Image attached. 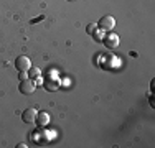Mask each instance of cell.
<instances>
[{
    "label": "cell",
    "instance_id": "ba28073f",
    "mask_svg": "<svg viewBox=\"0 0 155 148\" xmlns=\"http://www.w3.org/2000/svg\"><path fill=\"white\" fill-rule=\"evenodd\" d=\"M35 122L40 125V127H45V125H48V122H50V114L48 112H38Z\"/></svg>",
    "mask_w": 155,
    "mask_h": 148
},
{
    "label": "cell",
    "instance_id": "4fadbf2b",
    "mask_svg": "<svg viewBox=\"0 0 155 148\" xmlns=\"http://www.w3.org/2000/svg\"><path fill=\"white\" fill-rule=\"evenodd\" d=\"M33 82H35V86H41V84H43V77H41V74H40L38 77H35V81H33Z\"/></svg>",
    "mask_w": 155,
    "mask_h": 148
},
{
    "label": "cell",
    "instance_id": "8fae6325",
    "mask_svg": "<svg viewBox=\"0 0 155 148\" xmlns=\"http://www.w3.org/2000/svg\"><path fill=\"white\" fill-rule=\"evenodd\" d=\"M96 30H97V23H89L86 27V33H87V35H93Z\"/></svg>",
    "mask_w": 155,
    "mask_h": 148
},
{
    "label": "cell",
    "instance_id": "7a4b0ae2",
    "mask_svg": "<svg viewBox=\"0 0 155 148\" xmlns=\"http://www.w3.org/2000/svg\"><path fill=\"white\" fill-rule=\"evenodd\" d=\"M101 43H104L106 48H109V50H116V48L119 46V43H120V38H119V35H116V33L107 31L104 35V38H102Z\"/></svg>",
    "mask_w": 155,
    "mask_h": 148
},
{
    "label": "cell",
    "instance_id": "52a82bcc",
    "mask_svg": "<svg viewBox=\"0 0 155 148\" xmlns=\"http://www.w3.org/2000/svg\"><path fill=\"white\" fill-rule=\"evenodd\" d=\"M43 86H45L46 91L53 92V91H56V89L60 87V81H58V79H51V77H48V79L43 81Z\"/></svg>",
    "mask_w": 155,
    "mask_h": 148
},
{
    "label": "cell",
    "instance_id": "8992f818",
    "mask_svg": "<svg viewBox=\"0 0 155 148\" xmlns=\"http://www.w3.org/2000/svg\"><path fill=\"white\" fill-rule=\"evenodd\" d=\"M120 66V59L112 56V54H107L104 56V63H102V68H107V69H117Z\"/></svg>",
    "mask_w": 155,
    "mask_h": 148
},
{
    "label": "cell",
    "instance_id": "9c48e42d",
    "mask_svg": "<svg viewBox=\"0 0 155 148\" xmlns=\"http://www.w3.org/2000/svg\"><path fill=\"white\" fill-rule=\"evenodd\" d=\"M27 72H28V77H30V79H35V77H38L40 74H41V72H40V69L35 68V66H31V68L28 69Z\"/></svg>",
    "mask_w": 155,
    "mask_h": 148
},
{
    "label": "cell",
    "instance_id": "7c38bea8",
    "mask_svg": "<svg viewBox=\"0 0 155 148\" xmlns=\"http://www.w3.org/2000/svg\"><path fill=\"white\" fill-rule=\"evenodd\" d=\"M18 79H20V81L28 79V72L27 71H18Z\"/></svg>",
    "mask_w": 155,
    "mask_h": 148
},
{
    "label": "cell",
    "instance_id": "5b68a950",
    "mask_svg": "<svg viewBox=\"0 0 155 148\" xmlns=\"http://www.w3.org/2000/svg\"><path fill=\"white\" fill-rule=\"evenodd\" d=\"M36 115H38V110L33 109V107H28V109H25L23 114H21V120H23L25 124H33V122L36 120Z\"/></svg>",
    "mask_w": 155,
    "mask_h": 148
},
{
    "label": "cell",
    "instance_id": "30bf717a",
    "mask_svg": "<svg viewBox=\"0 0 155 148\" xmlns=\"http://www.w3.org/2000/svg\"><path fill=\"white\" fill-rule=\"evenodd\" d=\"M104 35H106V33L102 31V30H99V28H97V30H96V31L93 33V38L96 40V41L101 43V41H102V38H104Z\"/></svg>",
    "mask_w": 155,
    "mask_h": 148
},
{
    "label": "cell",
    "instance_id": "9a60e30c",
    "mask_svg": "<svg viewBox=\"0 0 155 148\" xmlns=\"http://www.w3.org/2000/svg\"><path fill=\"white\" fill-rule=\"evenodd\" d=\"M68 2H73V0H68Z\"/></svg>",
    "mask_w": 155,
    "mask_h": 148
},
{
    "label": "cell",
    "instance_id": "277c9868",
    "mask_svg": "<svg viewBox=\"0 0 155 148\" xmlns=\"http://www.w3.org/2000/svg\"><path fill=\"white\" fill-rule=\"evenodd\" d=\"M13 66H15L17 71H28L31 68V61L28 56H18L13 63Z\"/></svg>",
    "mask_w": 155,
    "mask_h": 148
},
{
    "label": "cell",
    "instance_id": "3957f363",
    "mask_svg": "<svg viewBox=\"0 0 155 148\" xmlns=\"http://www.w3.org/2000/svg\"><path fill=\"white\" fill-rule=\"evenodd\" d=\"M35 89H36V86H35V82L28 77V79H23V81H20V86H18V91L21 92V94H25V95H30V94H33L35 92Z\"/></svg>",
    "mask_w": 155,
    "mask_h": 148
},
{
    "label": "cell",
    "instance_id": "6da1fadb",
    "mask_svg": "<svg viewBox=\"0 0 155 148\" xmlns=\"http://www.w3.org/2000/svg\"><path fill=\"white\" fill-rule=\"evenodd\" d=\"M114 27H116V18L110 17V15H106V17H102L101 20L97 21V28H99V30H102L104 33L112 31Z\"/></svg>",
    "mask_w": 155,
    "mask_h": 148
},
{
    "label": "cell",
    "instance_id": "5bb4252c",
    "mask_svg": "<svg viewBox=\"0 0 155 148\" xmlns=\"http://www.w3.org/2000/svg\"><path fill=\"white\" fill-rule=\"evenodd\" d=\"M149 102H150V105H152V107H155V102H153V95H152V94L149 95Z\"/></svg>",
    "mask_w": 155,
    "mask_h": 148
}]
</instances>
